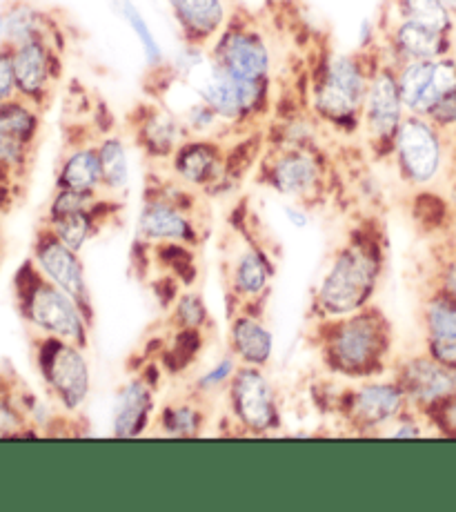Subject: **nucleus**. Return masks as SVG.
I'll use <instances>...</instances> for the list:
<instances>
[{"mask_svg":"<svg viewBox=\"0 0 456 512\" xmlns=\"http://www.w3.org/2000/svg\"><path fill=\"white\" fill-rule=\"evenodd\" d=\"M316 332L321 359L336 377L365 381L390 372L394 363V330L390 319L376 305L345 317L319 321Z\"/></svg>","mask_w":456,"mask_h":512,"instance_id":"nucleus-1","label":"nucleus"},{"mask_svg":"<svg viewBox=\"0 0 456 512\" xmlns=\"http://www.w3.org/2000/svg\"><path fill=\"white\" fill-rule=\"evenodd\" d=\"M383 245L372 234H356L334 252L314 294L316 319L345 317L372 305L383 277Z\"/></svg>","mask_w":456,"mask_h":512,"instance_id":"nucleus-2","label":"nucleus"},{"mask_svg":"<svg viewBox=\"0 0 456 512\" xmlns=\"http://www.w3.org/2000/svg\"><path fill=\"white\" fill-rule=\"evenodd\" d=\"M16 305L21 317L45 337H56L81 348H89V332L94 321H89L65 290L43 277L34 261H27L14 277Z\"/></svg>","mask_w":456,"mask_h":512,"instance_id":"nucleus-3","label":"nucleus"},{"mask_svg":"<svg viewBox=\"0 0 456 512\" xmlns=\"http://www.w3.org/2000/svg\"><path fill=\"white\" fill-rule=\"evenodd\" d=\"M87 348L76 346L56 337L36 339V366L49 395L67 415H76L85 408L92 395V368H89Z\"/></svg>","mask_w":456,"mask_h":512,"instance_id":"nucleus-4","label":"nucleus"},{"mask_svg":"<svg viewBox=\"0 0 456 512\" xmlns=\"http://www.w3.org/2000/svg\"><path fill=\"white\" fill-rule=\"evenodd\" d=\"M227 412L241 435L270 437L283 426V410L276 386L265 368L241 366L225 390Z\"/></svg>","mask_w":456,"mask_h":512,"instance_id":"nucleus-5","label":"nucleus"},{"mask_svg":"<svg viewBox=\"0 0 456 512\" xmlns=\"http://www.w3.org/2000/svg\"><path fill=\"white\" fill-rule=\"evenodd\" d=\"M408 410L410 401L392 377L359 381L336 399V412L356 435H383Z\"/></svg>","mask_w":456,"mask_h":512,"instance_id":"nucleus-6","label":"nucleus"},{"mask_svg":"<svg viewBox=\"0 0 456 512\" xmlns=\"http://www.w3.org/2000/svg\"><path fill=\"white\" fill-rule=\"evenodd\" d=\"M370 76L352 56L336 54L323 65L314 87V110L325 121L352 127L363 118Z\"/></svg>","mask_w":456,"mask_h":512,"instance_id":"nucleus-7","label":"nucleus"},{"mask_svg":"<svg viewBox=\"0 0 456 512\" xmlns=\"http://www.w3.org/2000/svg\"><path fill=\"white\" fill-rule=\"evenodd\" d=\"M396 165L405 183L412 187H430L439 179L443 167V139L441 130L428 116L410 114L403 118L399 132L394 136Z\"/></svg>","mask_w":456,"mask_h":512,"instance_id":"nucleus-8","label":"nucleus"},{"mask_svg":"<svg viewBox=\"0 0 456 512\" xmlns=\"http://www.w3.org/2000/svg\"><path fill=\"white\" fill-rule=\"evenodd\" d=\"M390 374L403 388L410 408L423 417L456 395V368L436 361L425 350L394 359Z\"/></svg>","mask_w":456,"mask_h":512,"instance_id":"nucleus-9","label":"nucleus"},{"mask_svg":"<svg viewBox=\"0 0 456 512\" xmlns=\"http://www.w3.org/2000/svg\"><path fill=\"white\" fill-rule=\"evenodd\" d=\"M194 205L183 194H154L147 196L136 221V234L145 245L181 243L196 248L201 241V228L192 216Z\"/></svg>","mask_w":456,"mask_h":512,"instance_id":"nucleus-10","label":"nucleus"},{"mask_svg":"<svg viewBox=\"0 0 456 512\" xmlns=\"http://www.w3.org/2000/svg\"><path fill=\"white\" fill-rule=\"evenodd\" d=\"M32 261L41 270L43 277L65 290L69 297L81 305L89 321H94V299L87 285L81 252L69 248L45 225V228L36 232Z\"/></svg>","mask_w":456,"mask_h":512,"instance_id":"nucleus-11","label":"nucleus"},{"mask_svg":"<svg viewBox=\"0 0 456 512\" xmlns=\"http://www.w3.org/2000/svg\"><path fill=\"white\" fill-rule=\"evenodd\" d=\"M265 183L276 194L307 205L319 199L323 190V165L305 147H287L265 165Z\"/></svg>","mask_w":456,"mask_h":512,"instance_id":"nucleus-12","label":"nucleus"},{"mask_svg":"<svg viewBox=\"0 0 456 512\" xmlns=\"http://www.w3.org/2000/svg\"><path fill=\"white\" fill-rule=\"evenodd\" d=\"M396 76H399L405 110L425 116L456 87V61L450 56L434 61H410L401 65Z\"/></svg>","mask_w":456,"mask_h":512,"instance_id":"nucleus-13","label":"nucleus"},{"mask_svg":"<svg viewBox=\"0 0 456 512\" xmlns=\"http://www.w3.org/2000/svg\"><path fill=\"white\" fill-rule=\"evenodd\" d=\"M403 96L399 76L390 65H383L370 74L368 94L363 103V123L376 143L394 147V136L403 123Z\"/></svg>","mask_w":456,"mask_h":512,"instance_id":"nucleus-14","label":"nucleus"},{"mask_svg":"<svg viewBox=\"0 0 456 512\" xmlns=\"http://www.w3.org/2000/svg\"><path fill=\"white\" fill-rule=\"evenodd\" d=\"M212 61L232 78L267 85L272 56L263 38L252 29H227L216 43Z\"/></svg>","mask_w":456,"mask_h":512,"instance_id":"nucleus-15","label":"nucleus"},{"mask_svg":"<svg viewBox=\"0 0 456 512\" xmlns=\"http://www.w3.org/2000/svg\"><path fill=\"white\" fill-rule=\"evenodd\" d=\"M41 116L34 103L16 96L0 103V167L9 172L23 170L38 136Z\"/></svg>","mask_w":456,"mask_h":512,"instance_id":"nucleus-16","label":"nucleus"},{"mask_svg":"<svg viewBox=\"0 0 456 512\" xmlns=\"http://www.w3.org/2000/svg\"><path fill=\"white\" fill-rule=\"evenodd\" d=\"M156 388L147 374H136L116 390L112 403V435L116 439H136L147 432L156 419Z\"/></svg>","mask_w":456,"mask_h":512,"instance_id":"nucleus-17","label":"nucleus"},{"mask_svg":"<svg viewBox=\"0 0 456 512\" xmlns=\"http://www.w3.org/2000/svg\"><path fill=\"white\" fill-rule=\"evenodd\" d=\"M423 350L445 366L456 368V297L432 285L421 305Z\"/></svg>","mask_w":456,"mask_h":512,"instance_id":"nucleus-18","label":"nucleus"},{"mask_svg":"<svg viewBox=\"0 0 456 512\" xmlns=\"http://www.w3.org/2000/svg\"><path fill=\"white\" fill-rule=\"evenodd\" d=\"M174 176L196 190H214L227 181V156L207 139L185 141L172 156Z\"/></svg>","mask_w":456,"mask_h":512,"instance_id":"nucleus-19","label":"nucleus"},{"mask_svg":"<svg viewBox=\"0 0 456 512\" xmlns=\"http://www.w3.org/2000/svg\"><path fill=\"white\" fill-rule=\"evenodd\" d=\"M9 49H12L18 96L38 107L49 96L56 78L52 47L47 41H29Z\"/></svg>","mask_w":456,"mask_h":512,"instance_id":"nucleus-20","label":"nucleus"},{"mask_svg":"<svg viewBox=\"0 0 456 512\" xmlns=\"http://www.w3.org/2000/svg\"><path fill=\"white\" fill-rule=\"evenodd\" d=\"M227 343L241 366L267 368L274 359V334L252 310L236 312L230 319Z\"/></svg>","mask_w":456,"mask_h":512,"instance_id":"nucleus-21","label":"nucleus"},{"mask_svg":"<svg viewBox=\"0 0 456 512\" xmlns=\"http://www.w3.org/2000/svg\"><path fill=\"white\" fill-rule=\"evenodd\" d=\"M274 281V263L259 245H247V248L236 256L230 268L232 297L243 303V310H250L252 303L265 299L267 290Z\"/></svg>","mask_w":456,"mask_h":512,"instance_id":"nucleus-22","label":"nucleus"},{"mask_svg":"<svg viewBox=\"0 0 456 512\" xmlns=\"http://www.w3.org/2000/svg\"><path fill=\"white\" fill-rule=\"evenodd\" d=\"M394 49L403 63L410 61H434L450 54V34L439 32L430 25L403 18L394 29Z\"/></svg>","mask_w":456,"mask_h":512,"instance_id":"nucleus-23","label":"nucleus"},{"mask_svg":"<svg viewBox=\"0 0 456 512\" xmlns=\"http://www.w3.org/2000/svg\"><path fill=\"white\" fill-rule=\"evenodd\" d=\"M170 7L190 45H203L225 25L223 0H170Z\"/></svg>","mask_w":456,"mask_h":512,"instance_id":"nucleus-24","label":"nucleus"},{"mask_svg":"<svg viewBox=\"0 0 456 512\" xmlns=\"http://www.w3.org/2000/svg\"><path fill=\"white\" fill-rule=\"evenodd\" d=\"M56 190H69L83 196H101L103 170L98 147L85 145L65 156L61 170H58Z\"/></svg>","mask_w":456,"mask_h":512,"instance_id":"nucleus-25","label":"nucleus"},{"mask_svg":"<svg viewBox=\"0 0 456 512\" xmlns=\"http://www.w3.org/2000/svg\"><path fill=\"white\" fill-rule=\"evenodd\" d=\"M207 401L187 392L185 397L165 403V406L156 412V428L161 435L174 437V439H192L201 437L207 426Z\"/></svg>","mask_w":456,"mask_h":512,"instance_id":"nucleus-26","label":"nucleus"},{"mask_svg":"<svg viewBox=\"0 0 456 512\" xmlns=\"http://www.w3.org/2000/svg\"><path fill=\"white\" fill-rule=\"evenodd\" d=\"M187 127L176 116L163 110H154L143 118L138 127V141L154 159H172L174 152L185 143Z\"/></svg>","mask_w":456,"mask_h":512,"instance_id":"nucleus-27","label":"nucleus"},{"mask_svg":"<svg viewBox=\"0 0 456 512\" xmlns=\"http://www.w3.org/2000/svg\"><path fill=\"white\" fill-rule=\"evenodd\" d=\"M112 203V199H98L94 205L89 208L76 210V212H67L61 216H52L47 219V228L52 230L58 239H61L69 248L76 252H83L85 245L94 239L96 232L101 230V216H103V208Z\"/></svg>","mask_w":456,"mask_h":512,"instance_id":"nucleus-28","label":"nucleus"},{"mask_svg":"<svg viewBox=\"0 0 456 512\" xmlns=\"http://www.w3.org/2000/svg\"><path fill=\"white\" fill-rule=\"evenodd\" d=\"M98 147V156H101V170H103V192L112 199V196H121L127 192L132 179L130 170V156H127V147L123 139L118 136H107Z\"/></svg>","mask_w":456,"mask_h":512,"instance_id":"nucleus-29","label":"nucleus"},{"mask_svg":"<svg viewBox=\"0 0 456 512\" xmlns=\"http://www.w3.org/2000/svg\"><path fill=\"white\" fill-rule=\"evenodd\" d=\"M29 41H47L45 16L27 3H16L5 9V43L16 47Z\"/></svg>","mask_w":456,"mask_h":512,"instance_id":"nucleus-30","label":"nucleus"},{"mask_svg":"<svg viewBox=\"0 0 456 512\" xmlns=\"http://www.w3.org/2000/svg\"><path fill=\"white\" fill-rule=\"evenodd\" d=\"M239 368H241V361L227 350V354H223L212 368H207L203 374H198V377L192 381L190 392L205 401H210L214 395H218V392H223L225 395L227 386H230V381L234 379V374Z\"/></svg>","mask_w":456,"mask_h":512,"instance_id":"nucleus-31","label":"nucleus"},{"mask_svg":"<svg viewBox=\"0 0 456 512\" xmlns=\"http://www.w3.org/2000/svg\"><path fill=\"white\" fill-rule=\"evenodd\" d=\"M172 326L174 330L203 332L210 326V310L205 299L196 290H187L172 301Z\"/></svg>","mask_w":456,"mask_h":512,"instance_id":"nucleus-32","label":"nucleus"},{"mask_svg":"<svg viewBox=\"0 0 456 512\" xmlns=\"http://www.w3.org/2000/svg\"><path fill=\"white\" fill-rule=\"evenodd\" d=\"M114 5L118 7V12H121L123 21H125L127 25H130L132 32L136 34L138 43H141L143 52H145L147 63H150L152 67L161 65V63H163V49H161V45H158L156 36H154V32H152V27L147 25L145 16H143L141 12H138L132 0H114Z\"/></svg>","mask_w":456,"mask_h":512,"instance_id":"nucleus-33","label":"nucleus"},{"mask_svg":"<svg viewBox=\"0 0 456 512\" xmlns=\"http://www.w3.org/2000/svg\"><path fill=\"white\" fill-rule=\"evenodd\" d=\"M401 12L403 18H410V21L430 25L445 34L452 32L454 16L443 0H401Z\"/></svg>","mask_w":456,"mask_h":512,"instance_id":"nucleus-34","label":"nucleus"},{"mask_svg":"<svg viewBox=\"0 0 456 512\" xmlns=\"http://www.w3.org/2000/svg\"><path fill=\"white\" fill-rule=\"evenodd\" d=\"M27 421L18 401L12 399L9 392H0V437H18L25 435Z\"/></svg>","mask_w":456,"mask_h":512,"instance_id":"nucleus-35","label":"nucleus"},{"mask_svg":"<svg viewBox=\"0 0 456 512\" xmlns=\"http://www.w3.org/2000/svg\"><path fill=\"white\" fill-rule=\"evenodd\" d=\"M425 419H428L430 426L439 428L441 435L456 437V395L450 397L445 403H441L439 408L428 412Z\"/></svg>","mask_w":456,"mask_h":512,"instance_id":"nucleus-36","label":"nucleus"},{"mask_svg":"<svg viewBox=\"0 0 456 512\" xmlns=\"http://www.w3.org/2000/svg\"><path fill=\"white\" fill-rule=\"evenodd\" d=\"M439 130H454L456 127V87L445 94L432 110L425 114Z\"/></svg>","mask_w":456,"mask_h":512,"instance_id":"nucleus-37","label":"nucleus"},{"mask_svg":"<svg viewBox=\"0 0 456 512\" xmlns=\"http://www.w3.org/2000/svg\"><path fill=\"white\" fill-rule=\"evenodd\" d=\"M18 96L16 90V76L12 65V49L7 45H0V103L12 101Z\"/></svg>","mask_w":456,"mask_h":512,"instance_id":"nucleus-38","label":"nucleus"},{"mask_svg":"<svg viewBox=\"0 0 456 512\" xmlns=\"http://www.w3.org/2000/svg\"><path fill=\"white\" fill-rule=\"evenodd\" d=\"M434 285H439V288H443L445 292H450L452 297H456V250L441 256L439 263H436Z\"/></svg>","mask_w":456,"mask_h":512,"instance_id":"nucleus-39","label":"nucleus"},{"mask_svg":"<svg viewBox=\"0 0 456 512\" xmlns=\"http://www.w3.org/2000/svg\"><path fill=\"white\" fill-rule=\"evenodd\" d=\"M283 212H285V219L290 221L296 230H305L307 225H310V221H312V216H310V210H307V205H303V203H299V201L287 203L285 208H283Z\"/></svg>","mask_w":456,"mask_h":512,"instance_id":"nucleus-40","label":"nucleus"},{"mask_svg":"<svg viewBox=\"0 0 456 512\" xmlns=\"http://www.w3.org/2000/svg\"><path fill=\"white\" fill-rule=\"evenodd\" d=\"M5 43V12H0V45Z\"/></svg>","mask_w":456,"mask_h":512,"instance_id":"nucleus-41","label":"nucleus"},{"mask_svg":"<svg viewBox=\"0 0 456 512\" xmlns=\"http://www.w3.org/2000/svg\"><path fill=\"white\" fill-rule=\"evenodd\" d=\"M443 3H445V7L450 9V14L456 16V0H443Z\"/></svg>","mask_w":456,"mask_h":512,"instance_id":"nucleus-42","label":"nucleus"},{"mask_svg":"<svg viewBox=\"0 0 456 512\" xmlns=\"http://www.w3.org/2000/svg\"><path fill=\"white\" fill-rule=\"evenodd\" d=\"M0 170H3V167H0Z\"/></svg>","mask_w":456,"mask_h":512,"instance_id":"nucleus-43","label":"nucleus"}]
</instances>
